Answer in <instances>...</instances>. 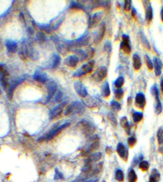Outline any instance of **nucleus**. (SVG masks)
I'll return each mask as SVG.
<instances>
[{"mask_svg":"<svg viewBox=\"0 0 163 182\" xmlns=\"http://www.w3.org/2000/svg\"><path fill=\"white\" fill-rule=\"evenodd\" d=\"M161 19H162V21L163 22V6L162 8V10H161Z\"/></svg>","mask_w":163,"mask_h":182,"instance_id":"nucleus-55","label":"nucleus"},{"mask_svg":"<svg viewBox=\"0 0 163 182\" xmlns=\"http://www.w3.org/2000/svg\"><path fill=\"white\" fill-rule=\"evenodd\" d=\"M33 78L39 83H45L48 81V76L46 73L43 72L40 70H37L33 75Z\"/></svg>","mask_w":163,"mask_h":182,"instance_id":"nucleus-13","label":"nucleus"},{"mask_svg":"<svg viewBox=\"0 0 163 182\" xmlns=\"http://www.w3.org/2000/svg\"><path fill=\"white\" fill-rule=\"evenodd\" d=\"M123 94H124V91H123L122 89H117L115 91V98L117 100H121L123 97Z\"/></svg>","mask_w":163,"mask_h":182,"instance_id":"nucleus-41","label":"nucleus"},{"mask_svg":"<svg viewBox=\"0 0 163 182\" xmlns=\"http://www.w3.org/2000/svg\"><path fill=\"white\" fill-rule=\"evenodd\" d=\"M135 104L137 108L143 109L146 104V100L145 97L142 93H138L136 94L135 97Z\"/></svg>","mask_w":163,"mask_h":182,"instance_id":"nucleus-12","label":"nucleus"},{"mask_svg":"<svg viewBox=\"0 0 163 182\" xmlns=\"http://www.w3.org/2000/svg\"><path fill=\"white\" fill-rule=\"evenodd\" d=\"M67 103L66 102H64L58 105L54 109H52V111L50 113V118L51 119H53L59 117L60 115L62 114L64 109L65 108L66 106H67Z\"/></svg>","mask_w":163,"mask_h":182,"instance_id":"nucleus-7","label":"nucleus"},{"mask_svg":"<svg viewBox=\"0 0 163 182\" xmlns=\"http://www.w3.org/2000/svg\"><path fill=\"white\" fill-rule=\"evenodd\" d=\"M150 177L152 178H153L156 182H157V181H159V180H160V174L157 169H154L153 170H152V174Z\"/></svg>","mask_w":163,"mask_h":182,"instance_id":"nucleus-36","label":"nucleus"},{"mask_svg":"<svg viewBox=\"0 0 163 182\" xmlns=\"http://www.w3.org/2000/svg\"><path fill=\"white\" fill-rule=\"evenodd\" d=\"M37 38L39 42H44L46 41V36L43 32H39L37 33Z\"/></svg>","mask_w":163,"mask_h":182,"instance_id":"nucleus-42","label":"nucleus"},{"mask_svg":"<svg viewBox=\"0 0 163 182\" xmlns=\"http://www.w3.org/2000/svg\"><path fill=\"white\" fill-rule=\"evenodd\" d=\"M94 64L95 62L94 61L92 60L89 61L86 64L82 65V67L79 70H78L77 72L74 74L73 76L78 77L82 76L83 75H86L87 74L91 73L92 70H93Z\"/></svg>","mask_w":163,"mask_h":182,"instance_id":"nucleus-2","label":"nucleus"},{"mask_svg":"<svg viewBox=\"0 0 163 182\" xmlns=\"http://www.w3.org/2000/svg\"><path fill=\"white\" fill-rule=\"evenodd\" d=\"M58 90V85L54 81H50L47 86V102H49Z\"/></svg>","mask_w":163,"mask_h":182,"instance_id":"nucleus-9","label":"nucleus"},{"mask_svg":"<svg viewBox=\"0 0 163 182\" xmlns=\"http://www.w3.org/2000/svg\"><path fill=\"white\" fill-rule=\"evenodd\" d=\"M72 114H82L84 112L85 109L83 104L80 102H72Z\"/></svg>","mask_w":163,"mask_h":182,"instance_id":"nucleus-14","label":"nucleus"},{"mask_svg":"<svg viewBox=\"0 0 163 182\" xmlns=\"http://www.w3.org/2000/svg\"><path fill=\"white\" fill-rule=\"evenodd\" d=\"M127 143H128L129 146L130 147H133V146L136 143V139L134 136H132L127 139Z\"/></svg>","mask_w":163,"mask_h":182,"instance_id":"nucleus-43","label":"nucleus"},{"mask_svg":"<svg viewBox=\"0 0 163 182\" xmlns=\"http://www.w3.org/2000/svg\"><path fill=\"white\" fill-rule=\"evenodd\" d=\"M121 125L122 127L124 128L126 132L127 133V134H129L131 132V127L129 125V123L127 120V118L124 116L121 118Z\"/></svg>","mask_w":163,"mask_h":182,"instance_id":"nucleus-21","label":"nucleus"},{"mask_svg":"<svg viewBox=\"0 0 163 182\" xmlns=\"http://www.w3.org/2000/svg\"><path fill=\"white\" fill-rule=\"evenodd\" d=\"M131 0H126L124 3V9L126 11H129L131 9Z\"/></svg>","mask_w":163,"mask_h":182,"instance_id":"nucleus-45","label":"nucleus"},{"mask_svg":"<svg viewBox=\"0 0 163 182\" xmlns=\"http://www.w3.org/2000/svg\"><path fill=\"white\" fill-rule=\"evenodd\" d=\"M61 63V57L58 55H53V59H52V67L56 69L58 67Z\"/></svg>","mask_w":163,"mask_h":182,"instance_id":"nucleus-27","label":"nucleus"},{"mask_svg":"<svg viewBox=\"0 0 163 182\" xmlns=\"http://www.w3.org/2000/svg\"><path fill=\"white\" fill-rule=\"evenodd\" d=\"M0 94H1V90H0Z\"/></svg>","mask_w":163,"mask_h":182,"instance_id":"nucleus-57","label":"nucleus"},{"mask_svg":"<svg viewBox=\"0 0 163 182\" xmlns=\"http://www.w3.org/2000/svg\"><path fill=\"white\" fill-rule=\"evenodd\" d=\"M106 152H107V154L110 155L112 153V150L110 147H107V148H106Z\"/></svg>","mask_w":163,"mask_h":182,"instance_id":"nucleus-49","label":"nucleus"},{"mask_svg":"<svg viewBox=\"0 0 163 182\" xmlns=\"http://www.w3.org/2000/svg\"><path fill=\"white\" fill-rule=\"evenodd\" d=\"M104 49L105 51H107L108 52H110L112 51V46L110 42H107L104 46Z\"/></svg>","mask_w":163,"mask_h":182,"instance_id":"nucleus-47","label":"nucleus"},{"mask_svg":"<svg viewBox=\"0 0 163 182\" xmlns=\"http://www.w3.org/2000/svg\"><path fill=\"white\" fill-rule=\"evenodd\" d=\"M137 179L138 178L136 175V172L133 169H131L128 172V182H136Z\"/></svg>","mask_w":163,"mask_h":182,"instance_id":"nucleus-29","label":"nucleus"},{"mask_svg":"<svg viewBox=\"0 0 163 182\" xmlns=\"http://www.w3.org/2000/svg\"><path fill=\"white\" fill-rule=\"evenodd\" d=\"M98 181V179H92V180H90L88 181H86L84 182H97Z\"/></svg>","mask_w":163,"mask_h":182,"instance_id":"nucleus-54","label":"nucleus"},{"mask_svg":"<svg viewBox=\"0 0 163 182\" xmlns=\"http://www.w3.org/2000/svg\"><path fill=\"white\" fill-rule=\"evenodd\" d=\"M161 91H162V94H163V76L162 77L161 81Z\"/></svg>","mask_w":163,"mask_h":182,"instance_id":"nucleus-51","label":"nucleus"},{"mask_svg":"<svg viewBox=\"0 0 163 182\" xmlns=\"http://www.w3.org/2000/svg\"><path fill=\"white\" fill-rule=\"evenodd\" d=\"M149 164L147 161H142L139 164V168L143 171H147L148 169Z\"/></svg>","mask_w":163,"mask_h":182,"instance_id":"nucleus-39","label":"nucleus"},{"mask_svg":"<svg viewBox=\"0 0 163 182\" xmlns=\"http://www.w3.org/2000/svg\"><path fill=\"white\" fill-rule=\"evenodd\" d=\"M84 103L87 106L91 108L97 107V106L98 105V100H96L94 98H92V97H89V98L86 99L84 100Z\"/></svg>","mask_w":163,"mask_h":182,"instance_id":"nucleus-22","label":"nucleus"},{"mask_svg":"<svg viewBox=\"0 0 163 182\" xmlns=\"http://www.w3.org/2000/svg\"><path fill=\"white\" fill-rule=\"evenodd\" d=\"M117 152L120 157L127 161V158H128V150L126 149L124 145L122 143H118L117 146Z\"/></svg>","mask_w":163,"mask_h":182,"instance_id":"nucleus-11","label":"nucleus"},{"mask_svg":"<svg viewBox=\"0 0 163 182\" xmlns=\"http://www.w3.org/2000/svg\"><path fill=\"white\" fill-rule=\"evenodd\" d=\"M110 105L112 109L114 111H119L121 109V104L115 100H112L110 103Z\"/></svg>","mask_w":163,"mask_h":182,"instance_id":"nucleus-35","label":"nucleus"},{"mask_svg":"<svg viewBox=\"0 0 163 182\" xmlns=\"http://www.w3.org/2000/svg\"><path fill=\"white\" fill-rule=\"evenodd\" d=\"M143 115L142 113L140 112H134L133 114V119L134 123H139L140 122L142 121L143 119Z\"/></svg>","mask_w":163,"mask_h":182,"instance_id":"nucleus-30","label":"nucleus"},{"mask_svg":"<svg viewBox=\"0 0 163 182\" xmlns=\"http://www.w3.org/2000/svg\"><path fill=\"white\" fill-rule=\"evenodd\" d=\"M79 128L86 137H90L95 132V127L92 124L87 121H82L78 124Z\"/></svg>","mask_w":163,"mask_h":182,"instance_id":"nucleus-1","label":"nucleus"},{"mask_svg":"<svg viewBox=\"0 0 163 182\" xmlns=\"http://www.w3.org/2000/svg\"><path fill=\"white\" fill-rule=\"evenodd\" d=\"M69 125V123H67L63 124V125H61L59 127H58L54 128V129L52 130L46 136H45V139L48 141H50L52 139H54L55 137H56L58 134H59L64 129V128L68 127Z\"/></svg>","mask_w":163,"mask_h":182,"instance_id":"nucleus-5","label":"nucleus"},{"mask_svg":"<svg viewBox=\"0 0 163 182\" xmlns=\"http://www.w3.org/2000/svg\"><path fill=\"white\" fill-rule=\"evenodd\" d=\"M107 69L105 66H101L96 72L92 75V77L96 81H101L107 75Z\"/></svg>","mask_w":163,"mask_h":182,"instance_id":"nucleus-6","label":"nucleus"},{"mask_svg":"<svg viewBox=\"0 0 163 182\" xmlns=\"http://www.w3.org/2000/svg\"><path fill=\"white\" fill-rule=\"evenodd\" d=\"M103 14H104L103 12H99L95 13V14L92 16V17H89V28L93 27V26H95L98 24L101 21V20L102 19Z\"/></svg>","mask_w":163,"mask_h":182,"instance_id":"nucleus-10","label":"nucleus"},{"mask_svg":"<svg viewBox=\"0 0 163 182\" xmlns=\"http://www.w3.org/2000/svg\"><path fill=\"white\" fill-rule=\"evenodd\" d=\"M133 67L136 70H138L140 69L141 66H142V62H141V60L140 56L134 54L133 57Z\"/></svg>","mask_w":163,"mask_h":182,"instance_id":"nucleus-24","label":"nucleus"},{"mask_svg":"<svg viewBox=\"0 0 163 182\" xmlns=\"http://www.w3.org/2000/svg\"><path fill=\"white\" fill-rule=\"evenodd\" d=\"M152 94L155 97L156 100V112L157 114H160L162 112V104L159 99V89L157 84H155L151 88Z\"/></svg>","mask_w":163,"mask_h":182,"instance_id":"nucleus-3","label":"nucleus"},{"mask_svg":"<svg viewBox=\"0 0 163 182\" xmlns=\"http://www.w3.org/2000/svg\"><path fill=\"white\" fill-rule=\"evenodd\" d=\"M74 88L77 94L80 97H82V98H85V97L87 96V91L86 88L82 82L79 81L75 82Z\"/></svg>","mask_w":163,"mask_h":182,"instance_id":"nucleus-8","label":"nucleus"},{"mask_svg":"<svg viewBox=\"0 0 163 182\" xmlns=\"http://www.w3.org/2000/svg\"><path fill=\"white\" fill-rule=\"evenodd\" d=\"M148 182H156L155 180H154L153 178H152L150 177L149 178V181Z\"/></svg>","mask_w":163,"mask_h":182,"instance_id":"nucleus-56","label":"nucleus"},{"mask_svg":"<svg viewBox=\"0 0 163 182\" xmlns=\"http://www.w3.org/2000/svg\"><path fill=\"white\" fill-rule=\"evenodd\" d=\"M28 32L30 34V35H33L34 33V29L32 28L29 27L28 29Z\"/></svg>","mask_w":163,"mask_h":182,"instance_id":"nucleus-50","label":"nucleus"},{"mask_svg":"<svg viewBox=\"0 0 163 182\" xmlns=\"http://www.w3.org/2000/svg\"><path fill=\"white\" fill-rule=\"evenodd\" d=\"M71 8H82L83 6L81 4L76 3V2H73L71 5Z\"/></svg>","mask_w":163,"mask_h":182,"instance_id":"nucleus-46","label":"nucleus"},{"mask_svg":"<svg viewBox=\"0 0 163 182\" xmlns=\"http://www.w3.org/2000/svg\"><path fill=\"white\" fill-rule=\"evenodd\" d=\"M136 11L134 8H133V10H132V16L134 17L136 15Z\"/></svg>","mask_w":163,"mask_h":182,"instance_id":"nucleus-52","label":"nucleus"},{"mask_svg":"<svg viewBox=\"0 0 163 182\" xmlns=\"http://www.w3.org/2000/svg\"><path fill=\"white\" fill-rule=\"evenodd\" d=\"M145 17H146V21L147 23H150L153 18V10L151 4H148V5L146 7V10H145Z\"/></svg>","mask_w":163,"mask_h":182,"instance_id":"nucleus-23","label":"nucleus"},{"mask_svg":"<svg viewBox=\"0 0 163 182\" xmlns=\"http://www.w3.org/2000/svg\"><path fill=\"white\" fill-rule=\"evenodd\" d=\"M94 50L93 48H89L86 51V60H90L91 59L92 57L94 56Z\"/></svg>","mask_w":163,"mask_h":182,"instance_id":"nucleus-40","label":"nucleus"},{"mask_svg":"<svg viewBox=\"0 0 163 182\" xmlns=\"http://www.w3.org/2000/svg\"><path fill=\"white\" fill-rule=\"evenodd\" d=\"M78 62H79V59L78 58V57L75 55H72V56H68L64 61V63L66 65H67L70 68L75 67V66H77V65H78Z\"/></svg>","mask_w":163,"mask_h":182,"instance_id":"nucleus-16","label":"nucleus"},{"mask_svg":"<svg viewBox=\"0 0 163 182\" xmlns=\"http://www.w3.org/2000/svg\"><path fill=\"white\" fill-rule=\"evenodd\" d=\"M162 62L161 61L155 57L153 58V66L154 70H155V73L156 76H159L161 74V69H162Z\"/></svg>","mask_w":163,"mask_h":182,"instance_id":"nucleus-19","label":"nucleus"},{"mask_svg":"<svg viewBox=\"0 0 163 182\" xmlns=\"http://www.w3.org/2000/svg\"><path fill=\"white\" fill-rule=\"evenodd\" d=\"M145 63H146V65L147 66V68L148 70H153V64L151 60L150 59V57H148V55H145Z\"/></svg>","mask_w":163,"mask_h":182,"instance_id":"nucleus-38","label":"nucleus"},{"mask_svg":"<svg viewBox=\"0 0 163 182\" xmlns=\"http://www.w3.org/2000/svg\"><path fill=\"white\" fill-rule=\"evenodd\" d=\"M102 157V153L98 152V153H95L89 155V157L87 160H88L91 163H94L99 161V160Z\"/></svg>","mask_w":163,"mask_h":182,"instance_id":"nucleus-25","label":"nucleus"},{"mask_svg":"<svg viewBox=\"0 0 163 182\" xmlns=\"http://www.w3.org/2000/svg\"><path fill=\"white\" fill-rule=\"evenodd\" d=\"M124 83V77H118L115 80V82H114V85H115V86L117 89H121Z\"/></svg>","mask_w":163,"mask_h":182,"instance_id":"nucleus-33","label":"nucleus"},{"mask_svg":"<svg viewBox=\"0 0 163 182\" xmlns=\"http://www.w3.org/2000/svg\"><path fill=\"white\" fill-rule=\"evenodd\" d=\"M99 147V141L98 136H94L92 138V143L91 144L88 150H87L89 153L91 152H94V151L97 150Z\"/></svg>","mask_w":163,"mask_h":182,"instance_id":"nucleus-18","label":"nucleus"},{"mask_svg":"<svg viewBox=\"0 0 163 182\" xmlns=\"http://www.w3.org/2000/svg\"><path fill=\"white\" fill-rule=\"evenodd\" d=\"M20 19L22 20V21H23H23H24V22L25 21V19H24V15H23V14H22V13H21V14H20Z\"/></svg>","mask_w":163,"mask_h":182,"instance_id":"nucleus-53","label":"nucleus"},{"mask_svg":"<svg viewBox=\"0 0 163 182\" xmlns=\"http://www.w3.org/2000/svg\"><path fill=\"white\" fill-rule=\"evenodd\" d=\"M62 97H63V93L61 92V91H59L58 92V94H57L56 96V98H55L56 101V102L61 101V99H62Z\"/></svg>","mask_w":163,"mask_h":182,"instance_id":"nucleus-48","label":"nucleus"},{"mask_svg":"<svg viewBox=\"0 0 163 182\" xmlns=\"http://www.w3.org/2000/svg\"><path fill=\"white\" fill-rule=\"evenodd\" d=\"M157 137L158 143L159 144H163V130L162 128H160L158 130L157 134Z\"/></svg>","mask_w":163,"mask_h":182,"instance_id":"nucleus-37","label":"nucleus"},{"mask_svg":"<svg viewBox=\"0 0 163 182\" xmlns=\"http://www.w3.org/2000/svg\"><path fill=\"white\" fill-rule=\"evenodd\" d=\"M26 56H28L31 60H37L38 57V54L37 51L31 46L24 47Z\"/></svg>","mask_w":163,"mask_h":182,"instance_id":"nucleus-15","label":"nucleus"},{"mask_svg":"<svg viewBox=\"0 0 163 182\" xmlns=\"http://www.w3.org/2000/svg\"><path fill=\"white\" fill-rule=\"evenodd\" d=\"M105 31H106V26H105V23H101L100 26H99V32H98V33L97 34L96 37L95 38V40H94V42L95 43L98 44L99 43V42H101V41H102L103 37H104V35H105Z\"/></svg>","mask_w":163,"mask_h":182,"instance_id":"nucleus-17","label":"nucleus"},{"mask_svg":"<svg viewBox=\"0 0 163 182\" xmlns=\"http://www.w3.org/2000/svg\"><path fill=\"white\" fill-rule=\"evenodd\" d=\"M102 95L103 97L107 98L110 95V89L108 82H105L102 87Z\"/></svg>","mask_w":163,"mask_h":182,"instance_id":"nucleus-26","label":"nucleus"},{"mask_svg":"<svg viewBox=\"0 0 163 182\" xmlns=\"http://www.w3.org/2000/svg\"><path fill=\"white\" fill-rule=\"evenodd\" d=\"M6 47L8 52L10 53H12V54L16 52V51H17V44L16 42L14 41H7Z\"/></svg>","mask_w":163,"mask_h":182,"instance_id":"nucleus-20","label":"nucleus"},{"mask_svg":"<svg viewBox=\"0 0 163 182\" xmlns=\"http://www.w3.org/2000/svg\"><path fill=\"white\" fill-rule=\"evenodd\" d=\"M108 118L109 119L110 122V123L112 124V125L113 127L115 128L117 126V121L116 118L113 115V114L112 113H110L108 114Z\"/></svg>","mask_w":163,"mask_h":182,"instance_id":"nucleus-32","label":"nucleus"},{"mask_svg":"<svg viewBox=\"0 0 163 182\" xmlns=\"http://www.w3.org/2000/svg\"><path fill=\"white\" fill-rule=\"evenodd\" d=\"M121 49L123 52L129 55L131 52V47L130 45L129 37L126 35H122V42L121 43Z\"/></svg>","mask_w":163,"mask_h":182,"instance_id":"nucleus-4","label":"nucleus"},{"mask_svg":"<svg viewBox=\"0 0 163 182\" xmlns=\"http://www.w3.org/2000/svg\"><path fill=\"white\" fill-rule=\"evenodd\" d=\"M143 158V155H139V156L137 157V158H134V160H133V165L136 166V164H138V162L140 163L141 162H142Z\"/></svg>","mask_w":163,"mask_h":182,"instance_id":"nucleus-44","label":"nucleus"},{"mask_svg":"<svg viewBox=\"0 0 163 182\" xmlns=\"http://www.w3.org/2000/svg\"><path fill=\"white\" fill-rule=\"evenodd\" d=\"M115 178L119 182L124 181V173L121 169H117L115 172Z\"/></svg>","mask_w":163,"mask_h":182,"instance_id":"nucleus-34","label":"nucleus"},{"mask_svg":"<svg viewBox=\"0 0 163 182\" xmlns=\"http://www.w3.org/2000/svg\"><path fill=\"white\" fill-rule=\"evenodd\" d=\"M103 169V163H99L97 165L94 169H92L91 172V176H95L98 175L99 173L102 171Z\"/></svg>","mask_w":163,"mask_h":182,"instance_id":"nucleus-31","label":"nucleus"},{"mask_svg":"<svg viewBox=\"0 0 163 182\" xmlns=\"http://www.w3.org/2000/svg\"><path fill=\"white\" fill-rule=\"evenodd\" d=\"M75 53L77 54V56L79 59V61H83L84 60H86V51H83L80 49H78L75 50Z\"/></svg>","mask_w":163,"mask_h":182,"instance_id":"nucleus-28","label":"nucleus"}]
</instances>
